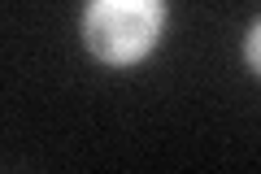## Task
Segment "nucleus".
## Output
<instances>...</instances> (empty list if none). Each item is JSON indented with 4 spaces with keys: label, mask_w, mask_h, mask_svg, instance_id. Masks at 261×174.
Listing matches in <instances>:
<instances>
[{
    "label": "nucleus",
    "mask_w": 261,
    "mask_h": 174,
    "mask_svg": "<svg viewBox=\"0 0 261 174\" xmlns=\"http://www.w3.org/2000/svg\"><path fill=\"white\" fill-rule=\"evenodd\" d=\"M166 35V0H87L83 44L105 65H140Z\"/></svg>",
    "instance_id": "f257e3e1"
},
{
    "label": "nucleus",
    "mask_w": 261,
    "mask_h": 174,
    "mask_svg": "<svg viewBox=\"0 0 261 174\" xmlns=\"http://www.w3.org/2000/svg\"><path fill=\"white\" fill-rule=\"evenodd\" d=\"M244 57H248L252 74H261V18L248 27V35H244Z\"/></svg>",
    "instance_id": "f03ea898"
}]
</instances>
